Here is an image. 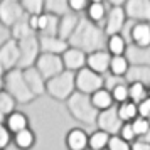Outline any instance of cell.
I'll use <instances>...</instances> for the list:
<instances>
[{
    "label": "cell",
    "instance_id": "1",
    "mask_svg": "<svg viewBox=\"0 0 150 150\" xmlns=\"http://www.w3.org/2000/svg\"><path fill=\"white\" fill-rule=\"evenodd\" d=\"M105 30H100L93 22L89 21H79V25L76 29V32L69 39V46L76 49H81L86 54H91L98 51L96 47L101 46V37Z\"/></svg>",
    "mask_w": 150,
    "mask_h": 150
},
{
    "label": "cell",
    "instance_id": "2",
    "mask_svg": "<svg viewBox=\"0 0 150 150\" xmlns=\"http://www.w3.org/2000/svg\"><path fill=\"white\" fill-rule=\"evenodd\" d=\"M76 89V73L64 71L62 74L46 81V91L56 100H69Z\"/></svg>",
    "mask_w": 150,
    "mask_h": 150
},
{
    "label": "cell",
    "instance_id": "3",
    "mask_svg": "<svg viewBox=\"0 0 150 150\" xmlns=\"http://www.w3.org/2000/svg\"><path fill=\"white\" fill-rule=\"evenodd\" d=\"M10 76L14 78V81H10L8 78L4 76V88L7 93L15 98V101H30V100H34V93L30 91L29 88L27 81H25V78H24V71H10Z\"/></svg>",
    "mask_w": 150,
    "mask_h": 150
},
{
    "label": "cell",
    "instance_id": "4",
    "mask_svg": "<svg viewBox=\"0 0 150 150\" xmlns=\"http://www.w3.org/2000/svg\"><path fill=\"white\" fill-rule=\"evenodd\" d=\"M105 84L106 83L103 81L101 76L93 73L89 68H84L76 73V89H78V93L91 96L95 95L96 91L105 88Z\"/></svg>",
    "mask_w": 150,
    "mask_h": 150
},
{
    "label": "cell",
    "instance_id": "5",
    "mask_svg": "<svg viewBox=\"0 0 150 150\" xmlns=\"http://www.w3.org/2000/svg\"><path fill=\"white\" fill-rule=\"evenodd\" d=\"M35 69L41 73L42 78H46V81L52 79L56 76L62 74L66 68L62 62V56H56V54H44L41 52L39 59L35 62Z\"/></svg>",
    "mask_w": 150,
    "mask_h": 150
},
{
    "label": "cell",
    "instance_id": "6",
    "mask_svg": "<svg viewBox=\"0 0 150 150\" xmlns=\"http://www.w3.org/2000/svg\"><path fill=\"white\" fill-rule=\"evenodd\" d=\"M0 62H2V74H7L10 71H14V66L21 64V46L15 42V39L5 42L2 46V51H0Z\"/></svg>",
    "mask_w": 150,
    "mask_h": 150
},
{
    "label": "cell",
    "instance_id": "7",
    "mask_svg": "<svg viewBox=\"0 0 150 150\" xmlns=\"http://www.w3.org/2000/svg\"><path fill=\"white\" fill-rule=\"evenodd\" d=\"M125 5H111V8L108 10V17H106V24H105V35L111 37V35L122 34L123 25H125Z\"/></svg>",
    "mask_w": 150,
    "mask_h": 150
},
{
    "label": "cell",
    "instance_id": "8",
    "mask_svg": "<svg viewBox=\"0 0 150 150\" xmlns=\"http://www.w3.org/2000/svg\"><path fill=\"white\" fill-rule=\"evenodd\" d=\"M98 127L100 130L103 132H106L110 135H118L120 133V130L123 127V122L120 120V116H118V106H113V108L106 110V111H101L100 115H98Z\"/></svg>",
    "mask_w": 150,
    "mask_h": 150
},
{
    "label": "cell",
    "instance_id": "9",
    "mask_svg": "<svg viewBox=\"0 0 150 150\" xmlns=\"http://www.w3.org/2000/svg\"><path fill=\"white\" fill-rule=\"evenodd\" d=\"M62 62H64V68L66 71H71V73H78L81 69L86 68V62H88V56L84 51L81 49L71 47L62 54Z\"/></svg>",
    "mask_w": 150,
    "mask_h": 150
},
{
    "label": "cell",
    "instance_id": "10",
    "mask_svg": "<svg viewBox=\"0 0 150 150\" xmlns=\"http://www.w3.org/2000/svg\"><path fill=\"white\" fill-rule=\"evenodd\" d=\"M111 57L113 56L110 54L108 51H103V49H98L95 52L88 54V62H86V68H89L93 73L96 74H105L106 71H110V64H111Z\"/></svg>",
    "mask_w": 150,
    "mask_h": 150
},
{
    "label": "cell",
    "instance_id": "11",
    "mask_svg": "<svg viewBox=\"0 0 150 150\" xmlns=\"http://www.w3.org/2000/svg\"><path fill=\"white\" fill-rule=\"evenodd\" d=\"M39 44H41V51L44 54L62 56L69 49V42L57 35H41Z\"/></svg>",
    "mask_w": 150,
    "mask_h": 150
},
{
    "label": "cell",
    "instance_id": "12",
    "mask_svg": "<svg viewBox=\"0 0 150 150\" xmlns=\"http://www.w3.org/2000/svg\"><path fill=\"white\" fill-rule=\"evenodd\" d=\"M130 39L137 49L150 47V24L149 22H135L130 30Z\"/></svg>",
    "mask_w": 150,
    "mask_h": 150
},
{
    "label": "cell",
    "instance_id": "13",
    "mask_svg": "<svg viewBox=\"0 0 150 150\" xmlns=\"http://www.w3.org/2000/svg\"><path fill=\"white\" fill-rule=\"evenodd\" d=\"M125 12L130 19L150 24V2L147 0H130L125 4Z\"/></svg>",
    "mask_w": 150,
    "mask_h": 150
},
{
    "label": "cell",
    "instance_id": "14",
    "mask_svg": "<svg viewBox=\"0 0 150 150\" xmlns=\"http://www.w3.org/2000/svg\"><path fill=\"white\" fill-rule=\"evenodd\" d=\"M66 145L69 150H86L89 149V135L81 128H73L66 135Z\"/></svg>",
    "mask_w": 150,
    "mask_h": 150
},
{
    "label": "cell",
    "instance_id": "15",
    "mask_svg": "<svg viewBox=\"0 0 150 150\" xmlns=\"http://www.w3.org/2000/svg\"><path fill=\"white\" fill-rule=\"evenodd\" d=\"M2 123L12 132V135H17V133H21V132L29 128V118L22 111H14L12 115L7 116Z\"/></svg>",
    "mask_w": 150,
    "mask_h": 150
},
{
    "label": "cell",
    "instance_id": "16",
    "mask_svg": "<svg viewBox=\"0 0 150 150\" xmlns=\"http://www.w3.org/2000/svg\"><path fill=\"white\" fill-rule=\"evenodd\" d=\"M91 103H93V106L101 113V111H106V110L113 108L115 98H113V93H111L110 89L103 88V89H100V91H96L95 95H91Z\"/></svg>",
    "mask_w": 150,
    "mask_h": 150
},
{
    "label": "cell",
    "instance_id": "17",
    "mask_svg": "<svg viewBox=\"0 0 150 150\" xmlns=\"http://www.w3.org/2000/svg\"><path fill=\"white\" fill-rule=\"evenodd\" d=\"M130 61L127 56H113L111 57V64H110V73L111 76L116 78H127L130 71Z\"/></svg>",
    "mask_w": 150,
    "mask_h": 150
},
{
    "label": "cell",
    "instance_id": "18",
    "mask_svg": "<svg viewBox=\"0 0 150 150\" xmlns=\"http://www.w3.org/2000/svg\"><path fill=\"white\" fill-rule=\"evenodd\" d=\"M118 116L123 123H132L138 118V105L133 101H127L123 105H118Z\"/></svg>",
    "mask_w": 150,
    "mask_h": 150
},
{
    "label": "cell",
    "instance_id": "19",
    "mask_svg": "<svg viewBox=\"0 0 150 150\" xmlns=\"http://www.w3.org/2000/svg\"><path fill=\"white\" fill-rule=\"evenodd\" d=\"M106 49L111 56H125L127 52V41L122 34L111 35L106 39Z\"/></svg>",
    "mask_w": 150,
    "mask_h": 150
},
{
    "label": "cell",
    "instance_id": "20",
    "mask_svg": "<svg viewBox=\"0 0 150 150\" xmlns=\"http://www.w3.org/2000/svg\"><path fill=\"white\" fill-rule=\"evenodd\" d=\"M130 83H150V66H132L127 74Z\"/></svg>",
    "mask_w": 150,
    "mask_h": 150
},
{
    "label": "cell",
    "instance_id": "21",
    "mask_svg": "<svg viewBox=\"0 0 150 150\" xmlns=\"http://www.w3.org/2000/svg\"><path fill=\"white\" fill-rule=\"evenodd\" d=\"M86 15H88V21L93 22V24H98L101 22L105 17H106V4L105 2H89V7L86 10Z\"/></svg>",
    "mask_w": 150,
    "mask_h": 150
},
{
    "label": "cell",
    "instance_id": "22",
    "mask_svg": "<svg viewBox=\"0 0 150 150\" xmlns=\"http://www.w3.org/2000/svg\"><path fill=\"white\" fill-rule=\"evenodd\" d=\"M111 135L103 132V130H96L89 135V150H105L110 145Z\"/></svg>",
    "mask_w": 150,
    "mask_h": 150
},
{
    "label": "cell",
    "instance_id": "23",
    "mask_svg": "<svg viewBox=\"0 0 150 150\" xmlns=\"http://www.w3.org/2000/svg\"><path fill=\"white\" fill-rule=\"evenodd\" d=\"M15 98L10 93H7L5 89L0 91V113H2V122L10 116L15 111Z\"/></svg>",
    "mask_w": 150,
    "mask_h": 150
},
{
    "label": "cell",
    "instance_id": "24",
    "mask_svg": "<svg viewBox=\"0 0 150 150\" xmlns=\"http://www.w3.org/2000/svg\"><path fill=\"white\" fill-rule=\"evenodd\" d=\"M14 143H15V147L21 150L32 149L35 143L34 132L30 128H27V130H24V132H21V133H17V135H14Z\"/></svg>",
    "mask_w": 150,
    "mask_h": 150
},
{
    "label": "cell",
    "instance_id": "25",
    "mask_svg": "<svg viewBox=\"0 0 150 150\" xmlns=\"http://www.w3.org/2000/svg\"><path fill=\"white\" fill-rule=\"evenodd\" d=\"M130 101H133L135 105H140L142 101H145L149 98V88L143 83H130Z\"/></svg>",
    "mask_w": 150,
    "mask_h": 150
},
{
    "label": "cell",
    "instance_id": "26",
    "mask_svg": "<svg viewBox=\"0 0 150 150\" xmlns=\"http://www.w3.org/2000/svg\"><path fill=\"white\" fill-rule=\"evenodd\" d=\"M111 93H113L115 103H118V105H123V103L130 101V89H128V84H127V83L118 84L116 88L111 89Z\"/></svg>",
    "mask_w": 150,
    "mask_h": 150
},
{
    "label": "cell",
    "instance_id": "27",
    "mask_svg": "<svg viewBox=\"0 0 150 150\" xmlns=\"http://www.w3.org/2000/svg\"><path fill=\"white\" fill-rule=\"evenodd\" d=\"M132 125H133V130H135V133H137V138L149 137V133H150V120L138 116L135 122H132Z\"/></svg>",
    "mask_w": 150,
    "mask_h": 150
},
{
    "label": "cell",
    "instance_id": "28",
    "mask_svg": "<svg viewBox=\"0 0 150 150\" xmlns=\"http://www.w3.org/2000/svg\"><path fill=\"white\" fill-rule=\"evenodd\" d=\"M108 150H132V143L125 142L120 135H113L110 140Z\"/></svg>",
    "mask_w": 150,
    "mask_h": 150
},
{
    "label": "cell",
    "instance_id": "29",
    "mask_svg": "<svg viewBox=\"0 0 150 150\" xmlns=\"http://www.w3.org/2000/svg\"><path fill=\"white\" fill-rule=\"evenodd\" d=\"M118 135L128 143H133L135 138H137V133H135V130H133V125H132V123H123V127H122V130H120Z\"/></svg>",
    "mask_w": 150,
    "mask_h": 150
},
{
    "label": "cell",
    "instance_id": "30",
    "mask_svg": "<svg viewBox=\"0 0 150 150\" xmlns=\"http://www.w3.org/2000/svg\"><path fill=\"white\" fill-rule=\"evenodd\" d=\"M22 8L27 10V14L30 15H42V8H44V4L42 2H22Z\"/></svg>",
    "mask_w": 150,
    "mask_h": 150
},
{
    "label": "cell",
    "instance_id": "31",
    "mask_svg": "<svg viewBox=\"0 0 150 150\" xmlns=\"http://www.w3.org/2000/svg\"><path fill=\"white\" fill-rule=\"evenodd\" d=\"M10 140H14V135H12V132L2 123V127H0V149L5 150L7 145L10 143Z\"/></svg>",
    "mask_w": 150,
    "mask_h": 150
},
{
    "label": "cell",
    "instance_id": "32",
    "mask_svg": "<svg viewBox=\"0 0 150 150\" xmlns=\"http://www.w3.org/2000/svg\"><path fill=\"white\" fill-rule=\"evenodd\" d=\"M68 7L71 12H81V10H88L89 2H86V0H69Z\"/></svg>",
    "mask_w": 150,
    "mask_h": 150
},
{
    "label": "cell",
    "instance_id": "33",
    "mask_svg": "<svg viewBox=\"0 0 150 150\" xmlns=\"http://www.w3.org/2000/svg\"><path fill=\"white\" fill-rule=\"evenodd\" d=\"M138 116L150 120V98H147L145 101H142L138 105Z\"/></svg>",
    "mask_w": 150,
    "mask_h": 150
},
{
    "label": "cell",
    "instance_id": "34",
    "mask_svg": "<svg viewBox=\"0 0 150 150\" xmlns=\"http://www.w3.org/2000/svg\"><path fill=\"white\" fill-rule=\"evenodd\" d=\"M132 150H150V142H147V140H135L132 143Z\"/></svg>",
    "mask_w": 150,
    "mask_h": 150
},
{
    "label": "cell",
    "instance_id": "35",
    "mask_svg": "<svg viewBox=\"0 0 150 150\" xmlns=\"http://www.w3.org/2000/svg\"><path fill=\"white\" fill-rule=\"evenodd\" d=\"M149 98H150V86H149Z\"/></svg>",
    "mask_w": 150,
    "mask_h": 150
}]
</instances>
